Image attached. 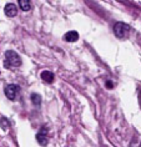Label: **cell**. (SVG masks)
I'll list each match as a JSON object with an SVG mask.
<instances>
[{"mask_svg":"<svg viewBox=\"0 0 141 147\" xmlns=\"http://www.w3.org/2000/svg\"><path fill=\"white\" fill-rule=\"evenodd\" d=\"M40 78H41V80L44 82H46V84H51V82H54V74L51 72V71H47V70H45V71H43L41 72V75H40Z\"/></svg>","mask_w":141,"mask_h":147,"instance_id":"52a82bcc","label":"cell"},{"mask_svg":"<svg viewBox=\"0 0 141 147\" xmlns=\"http://www.w3.org/2000/svg\"><path fill=\"white\" fill-rule=\"evenodd\" d=\"M5 66L6 67H19L21 66V57L14 50H8L5 53Z\"/></svg>","mask_w":141,"mask_h":147,"instance_id":"7a4b0ae2","label":"cell"},{"mask_svg":"<svg viewBox=\"0 0 141 147\" xmlns=\"http://www.w3.org/2000/svg\"><path fill=\"white\" fill-rule=\"evenodd\" d=\"M47 132H49L47 127L44 126L41 130H40L38 134H36V141H38L39 145H41L44 147H45L47 143H49V136H47Z\"/></svg>","mask_w":141,"mask_h":147,"instance_id":"277c9868","label":"cell"},{"mask_svg":"<svg viewBox=\"0 0 141 147\" xmlns=\"http://www.w3.org/2000/svg\"><path fill=\"white\" fill-rule=\"evenodd\" d=\"M113 86H114V84L111 81H106V87L107 89H113Z\"/></svg>","mask_w":141,"mask_h":147,"instance_id":"8fae6325","label":"cell"},{"mask_svg":"<svg viewBox=\"0 0 141 147\" xmlns=\"http://www.w3.org/2000/svg\"><path fill=\"white\" fill-rule=\"evenodd\" d=\"M64 40L66 42H75V41L79 40V34H77V31H75V30L68 31L64 35Z\"/></svg>","mask_w":141,"mask_h":147,"instance_id":"8992f818","label":"cell"},{"mask_svg":"<svg viewBox=\"0 0 141 147\" xmlns=\"http://www.w3.org/2000/svg\"><path fill=\"white\" fill-rule=\"evenodd\" d=\"M10 126H12V123H10V121L6 119V117H0V127H1L3 130L8 131Z\"/></svg>","mask_w":141,"mask_h":147,"instance_id":"ba28073f","label":"cell"},{"mask_svg":"<svg viewBox=\"0 0 141 147\" xmlns=\"http://www.w3.org/2000/svg\"><path fill=\"white\" fill-rule=\"evenodd\" d=\"M4 11H5L6 16L14 18V16H16V14H18V8H16V5L14 4V3H8V4L5 5V8H4Z\"/></svg>","mask_w":141,"mask_h":147,"instance_id":"5b68a950","label":"cell"},{"mask_svg":"<svg viewBox=\"0 0 141 147\" xmlns=\"http://www.w3.org/2000/svg\"><path fill=\"white\" fill-rule=\"evenodd\" d=\"M113 30H114V34H115V36H116L117 39L125 40V39L129 38L130 31H131V28H130L127 24L121 23V21H117V23L114 24Z\"/></svg>","mask_w":141,"mask_h":147,"instance_id":"6da1fadb","label":"cell"},{"mask_svg":"<svg viewBox=\"0 0 141 147\" xmlns=\"http://www.w3.org/2000/svg\"><path fill=\"white\" fill-rule=\"evenodd\" d=\"M5 96L9 98V100H16V97L20 95V86L16 85V84H10V85H6L4 89Z\"/></svg>","mask_w":141,"mask_h":147,"instance_id":"3957f363","label":"cell"},{"mask_svg":"<svg viewBox=\"0 0 141 147\" xmlns=\"http://www.w3.org/2000/svg\"><path fill=\"white\" fill-rule=\"evenodd\" d=\"M19 5L23 11H29L31 9V3L29 0H19Z\"/></svg>","mask_w":141,"mask_h":147,"instance_id":"9c48e42d","label":"cell"},{"mask_svg":"<svg viewBox=\"0 0 141 147\" xmlns=\"http://www.w3.org/2000/svg\"><path fill=\"white\" fill-rule=\"evenodd\" d=\"M30 100L35 106H39L40 104H41V96H40L39 94H31L30 95Z\"/></svg>","mask_w":141,"mask_h":147,"instance_id":"30bf717a","label":"cell"}]
</instances>
